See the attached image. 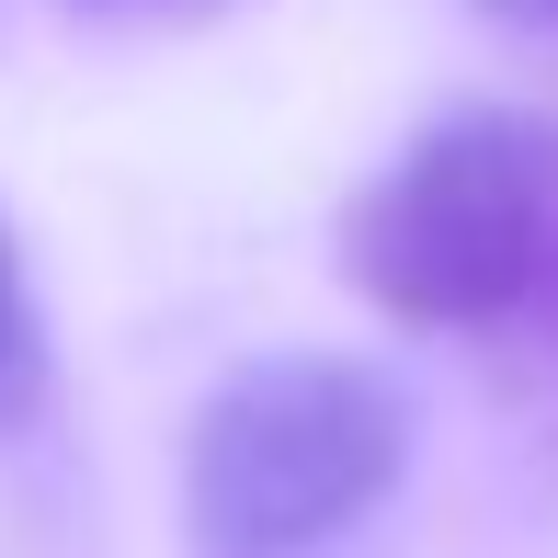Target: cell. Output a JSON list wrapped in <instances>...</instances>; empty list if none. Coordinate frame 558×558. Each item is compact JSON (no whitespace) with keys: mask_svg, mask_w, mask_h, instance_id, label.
<instances>
[{"mask_svg":"<svg viewBox=\"0 0 558 558\" xmlns=\"http://www.w3.org/2000/svg\"><path fill=\"white\" fill-rule=\"evenodd\" d=\"M411 468V411L353 353H263L183 434L194 558H331Z\"/></svg>","mask_w":558,"mask_h":558,"instance_id":"cell-1","label":"cell"},{"mask_svg":"<svg viewBox=\"0 0 558 558\" xmlns=\"http://www.w3.org/2000/svg\"><path fill=\"white\" fill-rule=\"evenodd\" d=\"M558 263V125L468 104L342 206V274L399 331H490Z\"/></svg>","mask_w":558,"mask_h":558,"instance_id":"cell-2","label":"cell"},{"mask_svg":"<svg viewBox=\"0 0 558 558\" xmlns=\"http://www.w3.org/2000/svg\"><path fill=\"white\" fill-rule=\"evenodd\" d=\"M46 411V319H35V274H23V240L0 217V434Z\"/></svg>","mask_w":558,"mask_h":558,"instance_id":"cell-3","label":"cell"},{"mask_svg":"<svg viewBox=\"0 0 558 558\" xmlns=\"http://www.w3.org/2000/svg\"><path fill=\"white\" fill-rule=\"evenodd\" d=\"M478 12H501V23H536V35H558V0H478Z\"/></svg>","mask_w":558,"mask_h":558,"instance_id":"cell-4","label":"cell"}]
</instances>
